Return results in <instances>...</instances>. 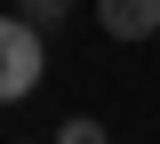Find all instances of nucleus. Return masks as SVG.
<instances>
[{"label": "nucleus", "instance_id": "1", "mask_svg": "<svg viewBox=\"0 0 160 144\" xmlns=\"http://www.w3.org/2000/svg\"><path fill=\"white\" fill-rule=\"evenodd\" d=\"M40 72H48V32L8 8L0 16V104H24L40 88Z\"/></svg>", "mask_w": 160, "mask_h": 144}, {"label": "nucleus", "instance_id": "2", "mask_svg": "<svg viewBox=\"0 0 160 144\" xmlns=\"http://www.w3.org/2000/svg\"><path fill=\"white\" fill-rule=\"evenodd\" d=\"M96 24L112 40H152L160 32V0H96Z\"/></svg>", "mask_w": 160, "mask_h": 144}, {"label": "nucleus", "instance_id": "3", "mask_svg": "<svg viewBox=\"0 0 160 144\" xmlns=\"http://www.w3.org/2000/svg\"><path fill=\"white\" fill-rule=\"evenodd\" d=\"M16 16H24V24H40V32H56V24L72 16V0H16Z\"/></svg>", "mask_w": 160, "mask_h": 144}, {"label": "nucleus", "instance_id": "4", "mask_svg": "<svg viewBox=\"0 0 160 144\" xmlns=\"http://www.w3.org/2000/svg\"><path fill=\"white\" fill-rule=\"evenodd\" d=\"M56 144H112V136H104V120H88V112H80V120L56 128Z\"/></svg>", "mask_w": 160, "mask_h": 144}]
</instances>
